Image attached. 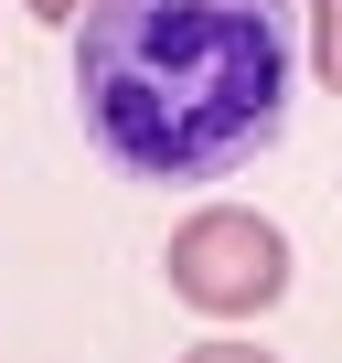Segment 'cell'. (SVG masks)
<instances>
[{
	"label": "cell",
	"mask_w": 342,
	"mask_h": 363,
	"mask_svg": "<svg viewBox=\"0 0 342 363\" xmlns=\"http://www.w3.org/2000/svg\"><path fill=\"white\" fill-rule=\"evenodd\" d=\"M289 0H86L75 107L139 182H214L289 128Z\"/></svg>",
	"instance_id": "cell-1"
},
{
	"label": "cell",
	"mask_w": 342,
	"mask_h": 363,
	"mask_svg": "<svg viewBox=\"0 0 342 363\" xmlns=\"http://www.w3.org/2000/svg\"><path fill=\"white\" fill-rule=\"evenodd\" d=\"M160 267H171V299L204 310V320H257L289 299V235L246 203H193L171 225Z\"/></svg>",
	"instance_id": "cell-2"
},
{
	"label": "cell",
	"mask_w": 342,
	"mask_h": 363,
	"mask_svg": "<svg viewBox=\"0 0 342 363\" xmlns=\"http://www.w3.org/2000/svg\"><path fill=\"white\" fill-rule=\"evenodd\" d=\"M299 22H310V75L342 96V0H299Z\"/></svg>",
	"instance_id": "cell-3"
},
{
	"label": "cell",
	"mask_w": 342,
	"mask_h": 363,
	"mask_svg": "<svg viewBox=\"0 0 342 363\" xmlns=\"http://www.w3.org/2000/svg\"><path fill=\"white\" fill-rule=\"evenodd\" d=\"M182 363H278V352H257V342H193Z\"/></svg>",
	"instance_id": "cell-4"
},
{
	"label": "cell",
	"mask_w": 342,
	"mask_h": 363,
	"mask_svg": "<svg viewBox=\"0 0 342 363\" xmlns=\"http://www.w3.org/2000/svg\"><path fill=\"white\" fill-rule=\"evenodd\" d=\"M22 11H33V22H75V11H86V0H22Z\"/></svg>",
	"instance_id": "cell-5"
}]
</instances>
